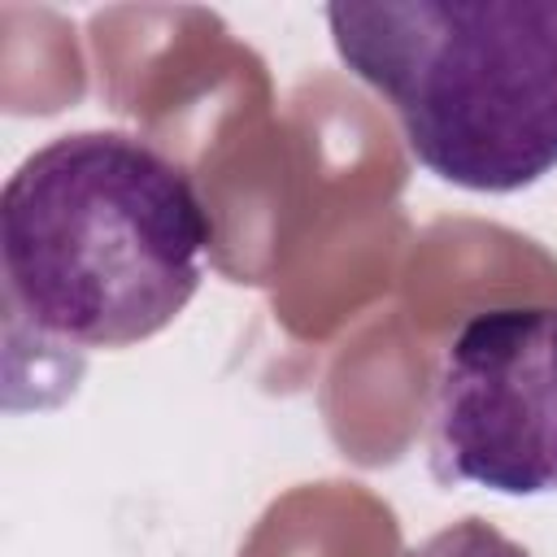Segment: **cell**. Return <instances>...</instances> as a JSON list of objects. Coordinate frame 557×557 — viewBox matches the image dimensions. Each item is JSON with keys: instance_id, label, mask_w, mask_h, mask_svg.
I'll return each mask as SVG.
<instances>
[{"instance_id": "obj_2", "label": "cell", "mask_w": 557, "mask_h": 557, "mask_svg": "<svg viewBox=\"0 0 557 557\" xmlns=\"http://www.w3.org/2000/svg\"><path fill=\"white\" fill-rule=\"evenodd\" d=\"M326 26L435 178L505 196L557 170V0L331 4Z\"/></svg>"}, {"instance_id": "obj_1", "label": "cell", "mask_w": 557, "mask_h": 557, "mask_svg": "<svg viewBox=\"0 0 557 557\" xmlns=\"http://www.w3.org/2000/svg\"><path fill=\"white\" fill-rule=\"evenodd\" d=\"M213 222L196 183L144 135L70 131L0 191L9 331L91 352L165 331L205 278Z\"/></svg>"}, {"instance_id": "obj_3", "label": "cell", "mask_w": 557, "mask_h": 557, "mask_svg": "<svg viewBox=\"0 0 557 557\" xmlns=\"http://www.w3.org/2000/svg\"><path fill=\"white\" fill-rule=\"evenodd\" d=\"M431 470L496 496L557 492V305L483 309L448 339Z\"/></svg>"}]
</instances>
